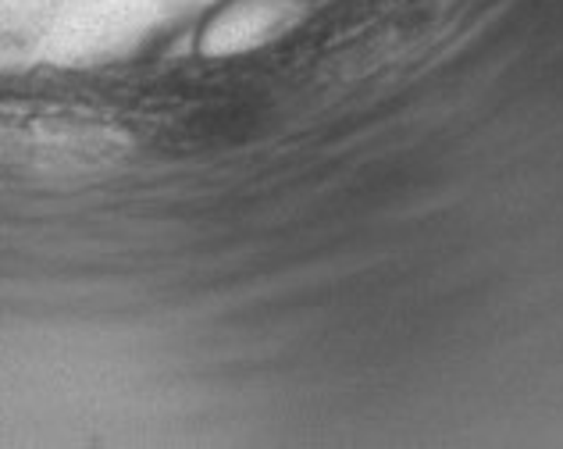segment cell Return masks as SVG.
Wrapping results in <instances>:
<instances>
[{
  "instance_id": "6da1fadb",
  "label": "cell",
  "mask_w": 563,
  "mask_h": 449,
  "mask_svg": "<svg viewBox=\"0 0 563 449\" xmlns=\"http://www.w3.org/2000/svg\"><path fill=\"white\" fill-rule=\"evenodd\" d=\"M132 150L111 118L62 103L0 108V175L29 183H82L118 168Z\"/></svg>"
}]
</instances>
